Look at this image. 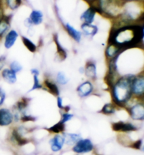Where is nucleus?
<instances>
[{"label":"nucleus","mask_w":144,"mask_h":155,"mask_svg":"<svg viewBox=\"0 0 144 155\" xmlns=\"http://www.w3.org/2000/svg\"><path fill=\"white\" fill-rule=\"evenodd\" d=\"M144 27L141 24H132L113 26L108 38V44L117 47L121 50L139 47L143 45Z\"/></svg>","instance_id":"f257e3e1"},{"label":"nucleus","mask_w":144,"mask_h":155,"mask_svg":"<svg viewBox=\"0 0 144 155\" xmlns=\"http://www.w3.org/2000/svg\"><path fill=\"white\" fill-rule=\"evenodd\" d=\"M136 76L128 74L117 80L112 89V97L113 102L119 107H124L130 100L132 94V85Z\"/></svg>","instance_id":"f03ea898"},{"label":"nucleus","mask_w":144,"mask_h":155,"mask_svg":"<svg viewBox=\"0 0 144 155\" xmlns=\"http://www.w3.org/2000/svg\"><path fill=\"white\" fill-rule=\"evenodd\" d=\"M123 3L120 0H96L94 6L97 13L112 18H117L122 12Z\"/></svg>","instance_id":"7ed1b4c3"},{"label":"nucleus","mask_w":144,"mask_h":155,"mask_svg":"<svg viewBox=\"0 0 144 155\" xmlns=\"http://www.w3.org/2000/svg\"><path fill=\"white\" fill-rule=\"evenodd\" d=\"M132 94L137 97L143 95L144 93V76L143 74L135 76L132 85Z\"/></svg>","instance_id":"20e7f679"},{"label":"nucleus","mask_w":144,"mask_h":155,"mask_svg":"<svg viewBox=\"0 0 144 155\" xmlns=\"http://www.w3.org/2000/svg\"><path fill=\"white\" fill-rule=\"evenodd\" d=\"M94 148L91 141L89 139H81L75 144L73 151L77 153H87L91 152Z\"/></svg>","instance_id":"39448f33"},{"label":"nucleus","mask_w":144,"mask_h":155,"mask_svg":"<svg viewBox=\"0 0 144 155\" xmlns=\"http://www.w3.org/2000/svg\"><path fill=\"white\" fill-rule=\"evenodd\" d=\"M129 112L134 120H143L144 119V106L142 103L134 105L129 109Z\"/></svg>","instance_id":"423d86ee"},{"label":"nucleus","mask_w":144,"mask_h":155,"mask_svg":"<svg viewBox=\"0 0 144 155\" xmlns=\"http://www.w3.org/2000/svg\"><path fill=\"white\" fill-rule=\"evenodd\" d=\"M96 14H97V11L96 8L91 5L81 14L80 20L83 21V23H92L94 21Z\"/></svg>","instance_id":"0eeeda50"},{"label":"nucleus","mask_w":144,"mask_h":155,"mask_svg":"<svg viewBox=\"0 0 144 155\" xmlns=\"http://www.w3.org/2000/svg\"><path fill=\"white\" fill-rule=\"evenodd\" d=\"M14 115L9 109H0V126H7L13 122Z\"/></svg>","instance_id":"6e6552de"},{"label":"nucleus","mask_w":144,"mask_h":155,"mask_svg":"<svg viewBox=\"0 0 144 155\" xmlns=\"http://www.w3.org/2000/svg\"><path fill=\"white\" fill-rule=\"evenodd\" d=\"M18 38V33L16 30H9V31L4 36V46L6 49H9L14 46Z\"/></svg>","instance_id":"1a4fd4ad"},{"label":"nucleus","mask_w":144,"mask_h":155,"mask_svg":"<svg viewBox=\"0 0 144 155\" xmlns=\"http://www.w3.org/2000/svg\"><path fill=\"white\" fill-rule=\"evenodd\" d=\"M93 90L94 87L91 82L85 81L78 86L77 91L80 97H86L91 94Z\"/></svg>","instance_id":"9d476101"},{"label":"nucleus","mask_w":144,"mask_h":155,"mask_svg":"<svg viewBox=\"0 0 144 155\" xmlns=\"http://www.w3.org/2000/svg\"><path fill=\"white\" fill-rule=\"evenodd\" d=\"M81 30L83 34L87 37L93 38L97 34L98 31V27L92 23H83L81 25Z\"/></svg>","instance_id":"9b49d317"},{"label":"nucleus","mask_w":144,"mask_h":155,"mask_svg":"<svg viewBox=\"0 0 144 155\" xmlns=\"http://www.w3.org/2000/svg\"><path fill=\"white\" fill-rule=\"evenodd\" d=\"M113 129L115 131H122V132H130L136 130V126L130 123H124L119 121L114 123L113 124Z\"/></svg>","instance_id":"f8f14e48"},{"label":"nucleus","mask_w":144,"mask_h":155,"mask_svg":"<svg viewBox=\"0 0 144 155\" xmlns=\"http://www.w3.org/2000/svg\"><path fill=\"white\" fill-rule=\"evenodd\" d=\"M122 51H123L118 48L117 47L115 46V45L108 44L106 49V51H105V54H106V59L109 61V60H111L120 56Z\"/></svg>","instance_id":"ddd939ff"},{"label":"nucleus","mask_w":144,"mask_h":155,"mask_svg":"<svg viewBox=\"0 0 144 155\" xmlns=\"http://www.w3.org/2000/svg\"><path fill=\"white\" fill-rule=\"evenodd\" d=\"M43 18H44V15L41 11L33 10L30 13L29 18L27 19L31 25H38L43 22Z\"/></svg>","instance_id":"4468645a"},{"label":"nucleus","mask_w":144,"mask_h":155,"mask_svg":"<svg viewBox=\"0 0 144 155\" xmlns=\"http://www.w3.org/2000/svg\"><path fill=\"white\" fill-rule=\"evenodd\" d=\"M84 73L86 75V76L92 80H95L96 78V66L95 63L93 61H88L86 64L85 69H84Z\"/></svg>","instance_id":"2eb2a0df"},{"label":"nucleus","mask_w":144,"mask_h":155,"mask_svg":"<svg viewBox=\"0 0 144 155\" xmlns=\"http://www.w3.org/2000/svg\"><path fill=\"white\" fill-rule=\"evenodd\" d=\"M2 77L7 83L14 84L17 81L16 74L13 72L10 68H4L2 71Z\"/></svg>","instance_id":"dca6fc26"},{"label":"nucleus","mask_w":144,"mask_h":155,"mask_svg":"<svg viewBox=\"0 0 144 155\" xmlns=\"http://www.w3.org/2000/svg\"><path fill=\"white\" fill-rule=\"evenodd\" d=\"M64 26H65V29L66 30V31H67L68 35H69L75 42H80L82 39V33L80 31L75 29L72 25L70 24V23H66Z\"/></svg>","instance_id":"f3484780"},{"label":"nucleus","mask_w":144,"mask_h":155,"mask_svg":"<svg viewBox=\"0 0 144 155\" xmlns=\"http://www.w3.org/2000/svg\"><path fill=\"white\" fill-rule=\"evenodd\" d=\"M10 29V18L9 16H5L0 21V40L4 38L6 33Z\"/></svg>","instance_id":"a211bd4d"},{"label":"nucleus","mask_w":144,"mask_h":155,"mask_svg":"<svg viewBox=\"0 0 144 155\" xmlns=\"http://www.w3.org/2000/svg\"><path fill=\"white\" fill-rule=\"evenodd\" d=\"M51 147L52 151L53 152H59L62 149L64 145V138L63 137L56 135L51 140Z\"/></svg>","instance_id":"6ab92c4d"},{"label":"nucleus","mask_w":144,"mask_h":155,"mask_svg":"<svg viewBox=\"0 0 144 155\" xmlns=\"http://www.w3.org/2000/svg\"><path fill=\"white\" fill-rule=\"evenodd\" d=\"M63 138L64 142H66L68 145H72V144H76L79 140H81V137L79 134L66 133Z\"/></svg>","instance_id":"aec40b11"},{"label":"nucleus","mask_w":144,"mask_h":155,"mask_svg":"<svg viewBox=\"0 0 144 155\" xmlns=\"http://www.w3.org/2000/svg\"><path fill=\"white\" fill-rule=\"evenodd\" d=\"M4 3L8 9L15 11L22 4V0H4Z\"/></svg>","instance_id":"412c9836"},{"label":"nucleus","mask_w":144,"mask_h":155,"mask_svg":"<svg viewBox=\"0 0 144 155\" xmlns=\"http://www.w3.org/2000/svg\"><path fill=\"white\" fill-rule=\"evenodd\" d=\"M31 74L33 75V79H34V84L33 87L31 88L30 91H33V90H37V89H40V88L42 87V85H41L40 80H39V74H40V72L36 68H33V69L31 70Z\"/></svg>","instance_id":"4be33fe9"},{"label":"nucleus","mask_w":144,"mask_h":155,"mask_svg":"<svg viewBox=\"0 0 144 155\" xmlns=\"http://www.w3.org/2000/svg\"><path fill=\"white\" fill-rule=\"evenodd\" d=\"M44 85L46 86L47 89H48L49 91L50 92L51 94H53V95H59L60 92L59 87H58V86L56 85L55 83H53L52 81H50L49 80H46V81H44Z\"/></svg>","instance_id":"5701e85b"},{"label":"nucleus","mask_w":144,"mask_h":155,"mask_svg":"<svg viewBox=\"0 0 144 155\" xmlns=\"http://www.w3.org/2000/svg\"><path fill=\"white\" fill-rule=\"evenodd\" d=\"M54 42H56V45L57 47V55L59 56V59L61 61H63L66 59L67 57V53H66V51L63 49V47L60 44L59 42V40H58V38L56 36H55L54 38Z\"/></svg>","instance_id":"b1692460"},{"label":"nucleus","mask_w":144,"mask_h":155,"mask_svg":"<svg viewBox=\"0 0 144 155\" xmlns=\"http://www.w3.org/2000/svg\"><path fill=\"white\" fill-rule=\"evenodd\" d=\"M22 41H23V45H25V47H26V48L28 49L30 52L34 53L37 51V47L36 45L33 42V41H31L30 40L29 38L25 37V36H23Z\"/></svg>","instance_id":"393cba45"},{"label":"nucleus","mask_w":144,"mask_h":155,"mask_svg":"<svg viewBox=\"0 0 144 155\" xmlns=\"http://www.w3.org/2000/svg\"><path fill=\"white\" fill-rule=\"evenodd\" d=\"M64 130H65V126H64V124L61 123V121L59 122L56 124H55L54 126H51V128H49L48 129L49 131H50V132L53 133H59L63 132Z\"/></svg>","instance_id":"a878e982"},{"label":"nucleus","mask_w":144,"mask_h":155,"mask_svg":"<svg viewBox=\"0 0 144 155\" xmlns=\"http://www.w3.org/2000/svg\"><path fill=\"white\" fill-rule=\"evenodd\" d=\"M101 112L106 115H111L115 112V108L113 104H105L101 109Z\"/></svg>","instance_id":"bb28decb"},{"label":"nucleus","mask_w":144,"mask_h":155,"mask_svg":"<svg viewBox=\"0 0 144 155\" xmlns=\"http://www.w3.org/2000/svg\"><path fill=\"white\" fill-rule=\"evenodd\" d=\"M13 135H14V139L16 140V143H18L19 145H25V144L27 143V140L23 138V137L21 136L16 130H14V132H13Z\"/></svg>","instance_id":"cd10ccee"},{"label":"nucleus","mask_w":144,"mask_h":155,"mask_svg":"<svg viewBox=\"0 0 144 155\" xmlns=\"http://www.w3.org/2000/svg\"><path fill=\"white\" fill-rule=\"evenodd\" d=\"M9 68L13 72H14L15 74H17V73L20 72L21 70H22V66L21 64L19 63L18 61H13L10 64Z\"/></svg>","instance_id":"c85d7f7f"},{"label":"nucleus","mask_w":144,"mask_h":155,"mask_svg":"<svg viewBox=\"0 0 144 155\" xmlns=\"http://www.w3.org/2000/svg\"><path fill=\"white\" fill-rule=\"evenodd\" d=\"M56 81L58 83L61 85H66L68 82V79L67 76H66V74L63 72H59L56 76Z\"/></svg>","instance_id":"c756f323"},{"label":"nucleus","mask_w":144,"mask_h":155,"mask_svg":"<svg viewBox=\"0 0 144 155\" xmlns=\"http://www.w3.org/2000/svg\"><path fill=\"white\" fill-rule=\"evenodd\" d=\"M27 106V100H25V99H22V100L19 101V102L17 103V108H18V110L22 111L24 110V109L26 108Z\"/></svg>","instance_id":"7c9ffc66"},{"label":"nucleus","mask_w":144,"mask_h":155,"mask_svg":"<svg viewBox=\"0 0 144 155\" xmlns=\"http://www.w3.org/2000/svg\"><path fill=\"white\" fill-rule=\"evenodd\" d=\"M73 117V115L72 114H68V113H65L63 114V116H62V118L61 120V122L63 123V124H65L68 120L71 119V118Z\"/></svg>","instance_id":"2f4dec72"},{"label":"nucleus","mask_w":144,"mask_h":155,"mask_svg":"<svg viewBox=\"0 0 144 155\" xmlns=\"http://www.w3.org/2000/svg\"><path fill=\"white\" fill-rule=\"evenodd\" d=\"M6 99V93L4 90L0 87V107L2 106Z\"/></svg>","instance_id":"473e14b6"},{"label":"nucleus","mask_w":144,"mask_h":155,"mask_svg":"<svg viewBox=\"0 0 144 155\" xmlns=\"http://www.w3.org/2000/svg\"><path fill=\"white\" fill-rule=\"evenodd\" d=\"M6 58L5 56H0V71H2L4 69V66L6 65Z\"/></svg>","instance_id":"72a5a7b5"},{"label":"nucleus","mask_w":144,"mask_h":155,"mask_svg":"<svg viewBox=\"0 0 144 155\" xmlns=\"http://www.w3.org/2000/svg\"><path fill=\"white\" fill-rule=\"evenodd\" d=\"M35 118L33 117V116H28V115H24L22 117H21V120H23V121H30V120H34Z\"/></svg>","instance_id":"f704fd0d"},{"label":"nucleus","mask_w":144,"mask_h":155,"mask_svg":"<svg viewBox=\"0 0 144 155\" xmlns=\"http://www.w3.org/2000/svg\"><path fill=\"white\" fill-rule=\"evenodd\" d=\"M141 145H142V141H141V140H137L136 143H134V145H133V147L136 150H139L141 148Z\"/></svg>","instance_id":"c9c22d12"},{"label":"nucleus","mask_w":144,"mask_h":155,"mask_svg":"<svg viewBox=\"0 0 144 155\" xmlns=\"http://www.w3.org/2000/svg\"><path fill=\"white\" fill-rule=\"evenodd\" d=\"M2 3V2H0V21L4 18V16H5V15H4V8H3V4Z\"/></svg>","instance_id":"e433bc0d"},{"label":"nucleus","mask_w":144,"mask_h":155,"mask_svg":"<svg viewBox=\"0 0 144 155\" xmlns=\"http://www.w3.org/2000/svg\"><path fill=\"white\" fill-rule=\"evenodd\" d=\"M57 104L59 109H64V107L63 105V100L60 97H59L57 99Z\"/></svg>","instance_id":"4c0bfd02"},{"label":"nucleus","mask_w":144,"mask_h":155,"mask_svg":"<svg viewBox=\"0 0 144 155\" xmlns=\"http://www.w3.org/2000/svg\"><path fill=\"white\" fill-rule=\"evenodd\" d=\"M143 0H120V2L122 3H127V2H143Z\"/></svg>","instance_id":"58836bf2"},{"label":"nucleus","mask_w":144,"mask_h":155,"mask_svg":"<svg viewBox=\"0 0 144 155\" xmlns=\"http://www.w3.org/2000/svg\"><path fill=\"white\" fill-rule=\"evenodd\" d=\"M84 1H85L86 2H87V3L89 4L90 6H91V5H94V3H95L96 0H84Z\"/></svg>","instance_id":"ea45409f"}]
</instances>
